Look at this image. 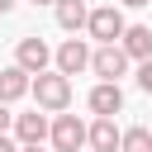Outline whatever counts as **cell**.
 <instances>
[{
	"label": "cell",
	"instance_id": "cell-14",
	"mask_svg": "<svg viewBox=\"0 0 152 152\" xmlns=\"http://www.w3.org/2000/svg\"><path fill=\"white\" fill-rule=\"evenodd\" d=\"M138 86H142V90H147V95H152V57H147V62H142V66H138Z\"/></svg>",
	"mask_w": 152,
	"mask_h": 152
},
{
	"label": "cell",
	"instance_id": "cell-20",
	"mask_svg": "<svg viewBox=\"0 0 152 152\" xmlns=\"http://www.w3.org/2000/svg\"><path fill=\"white\" fill-rule=\"evenodd\" d=\"M33 5H57V0H33Z\"/></svg>",
	"mask_w": 152,
	"mask_h": 152
},
{
	"label": "cell",
	"instance_id": "cell-17",
	"mask_svg": "<svg viewBox=\"0 0 152 152\" xmlns=\"http://www.w3.org/2000/svg\"><path fill=\"white\" fill-rule=\"evenodd\" d=\"M119 5H128V10H138V5H147V0H119Z\"/></svg>",
	"mask_w": 152,
	"mask_h": 152
},
{
	"label": "cell",
	"instance_id": "cell-11",
	"mask_svg": "<svg viewBox=\"0 0 152 152\" xmlns=\"http://www.w3.org/2000/svg\"><path fill=\"white\" fill-rule=\"evenodd\" d=\"M28 81H33V76H28L19 62H14V66H5V71H0V100H5V104L24 100V95H28Z\"/></svg>",
	"mask_w": 152,
	"mask_h": 152
},
{
	"label": "cell",
	"instance_id": "cell-12",
	"mask_svg": "<svg viewBox=\"0 0 152 152\" xmlns=\"http://www.w3.org/2000/svg\"><path fill=\"white\" fill-rule=\"evenodd\" d=\"M52 10H57V24H62L66 33L86 28V19H90V5H86V0H57Z\"/></svg>",
	"mask_w": 152,
	"mask_h": 152
},
{
	"label": "cell",
	"instance_id": "cell-5",
	"mask_svg": "<svg viewBox=\"0 0 152 152\" xmlns=\"http://www.w3.org/2000/svg\"><path fill=\"white\" fill-rule=\"evenodd\" d=\"M14 62H19L28 76H38V71H48V62H52V48H48L43 38H19V48H14Z\"/></svg>",
	"mask_w": 152,
	"mask_h": 152
},
{
	"label": "cell",
	"instance_id": "cell-2",
	"mask_svg": "<svg viewBox=\"0 0 152 152\" xmlns=\"http://www.w3.org/2000/svg\"><path fill=\"white\" fill-rule=\"evenodd\" d=\"M48 138H52V147H57V152H81V147H86V124H81L76 114H66V109H62V114L48 124Z\"/></svg>",
	"mask_w": 152,
	"mask_h": 152
},
{
	"label": "cell",
	"instance_id": "cell-21",
	"mask_svg": "<svg viewBox=\"0 0 152 152\" xmlns=\"http://www.w3.org/2000/svg\"><path fill=\"white\" fill-rule=\"evenodd\" d=\"M81 152H86V147H81Z\"/></svg>",
	"mask_w": 152,
	"mask_h": 152
},
{
	"label": "cell",
	"instance_id": "cell-6",
	"mask_svg": "<svg viewBox=\"0 0 152 152\" xmlns=\"http://www.w3.org/2000/svg\"><path fill=\"white\" fill-rule=\"evenodd\" d=\"M119 133H124V128H119L114 119L95 114V124L86 128V147H90V152H119Z\"/></svg>",
	"mask_w": 152,
	"mask_h": 152
},
{
	"label": "cell",
	"instance_id": "cell-16",
	"mask_svg": "<svg viewBox=\"0 0 152 152\" xmlns=\"http://www.w3.org/2000/svg\"><path fill=\"white\" fill-rule=\"evenodd\" d=\"M0 152H19V142H14V138H5V133H0Z\"/></svg>",
	"mask_w": 152,
	"mask_h": 152
},
{
	"label": "cell",
	"instance_id": "cell-13",
	"mask_svg": "<svg viewBox=\"0 0 152 152\" xmlns=\"http://www.w3.org/2000/svg\"><path fill=\"white\" fill-rule=\"evenodd\" d=\"M119 152H152V128H124Z\"/></svg>",
	"mask_w": 152,
	"mask_h": 152
},
{
	"label": "cell",
	"instance_id": "cell-19",
	"mask_svg": "<svg viewBox=\"0 0 152 152\" xmlns=\"http://www.w3.org/2000/svg\"><path fill=\"white\" fill-rule=\"evenodd\" d=\"M19 152H43V147H38V142H28V147H19Z\"/></svg>",
	"mask_w": 152,
	"mask_h": 152
},
{
	"label": "cell",
	"instance_id": "cell-4",
	"mask_svg": "<svg viewBox=\"0 0 152 152\" xmlns=\"http://www.w3.org/2000/svg\"><path fill=\"white\" fill-rule=\"evenodd\" d=\"M90 71H95L100 81H119V76L128 71V52H124L119 43H100V48L90 52Z\"/></svg>",
	"mask_w": 152,
	"mask_h": 152
},
{
	"label": "cell",
	"instance_id": "cell-3",
	"mask_svg": "<svg viewBox=\"0 0 152 152\" xmlns=\"http://www.w3.org/2000/svg\"><path fill=\"white\" fill-rule=\"evenodd\" d=\"M86 28H90V38H100V43H119V33H124L128 24H124V10H119V5H100V10H90Z\"/></svg>",
	"mask_w": 152,
	"mask_h": 152
},
{
	"label": "cell",
	"instance_id": "cell-1",
	"mask_svg": "<svg viewBox=\"0 0 152 152\" xmlns=\"http://www.w3.org/2000/svg\"><path fill=\"white\" fill-rule=\"evenodd\" d=\"M28 90H33L38 109H48V114H62L71 104V76H62V71H38L28 81Z\"/></svg>",
	"mask_w": 152,
	"mask_h": 152
},
{
	"label": "cell",
	"instance_id": "cell-8",
	"mask_svg": "<svg viewBox=\"0 0 152 152\" xmlns=\"http://www.w3.org/2000/svg\"><path fill=\"white\" fill-rule=\"evenodd\" d=\"M119 48L128 52V62H147V57H152V28H147V24H128V28L119 33Z\"/></svg>",
	"mask_w": 152,
	"mask_h": 152
},
{
	"label": "cell",
	"instance_id": "cell-18",
	"mask_svg": "<svg viewBox=\"0 0 152 152\" xmlns=\"http://www.w3.org/2000/svg\"><path fill=\"white\" fill-rule=\"evenodd\" d=\"M10 10H14V0H0V14H10Z\"/></svg>",
	"mask_w": 152,
	"mask_h": 152
},
{
	"label": "cell",
	"instance_id": "cell-15",
	"mask_svg": "<svg viewBox=\"0 0 152 152\" xmlns=\"http://www.w3.org/2000/svg\"><path fill=\"white\" fill-rule=\"evenodd\" d=\"M10 124H14V114H10V104L0 100V133H10Z\"/></svg>",
	"mask_w": 152,
	"mask_h": 152
},
{
	"label": "cell",
	"instance_id": "cell-9",
	"mask_svg": "<svg viewBox=\"0 0 152 152\" xmlns=\"http://www.w3.org/2000/svg\"><path fill=\"white\" fill-rule=\"evenodd\" d=\"M90 66V48L81 43V38H66L62 48H57V71L62 76H76V71H86Z\"/></svg>",
	"mask_w": 152,
	"mask_h": 152
},
{
	"label": "cell",
	"instance_id": "cell-10",
	"mask_svg": "<svg viewBox=\"0 0 152 152\" xmlns=\"http://www.w3.org/2000/svg\"><path fill=\"white\" fill-rule=\"evenodd\" d=\"M10 128H14V142H19V147H28V142H43V138H48V119H43L38 109H33V114H14V124H10Z\"/></svg>",
	"mask_w": 152,
	"mask_h": 152
},
{
	"label": "cell",
	"instance_id": "cell-7",
	"mask_svg": "<svg viewBox=\"0 0 152 152\" xmlns=\"http://www.w3.org/2000/svg\"><path fill=\"white\" fill-rule=\"evenodd\" d=\"M90 114H104V119H114L119 109H124V90H119V81H100L95 90H90Z\"/></svg>",
	"mask_w": 152,
	"mask_h": 152
}]
</instances>
